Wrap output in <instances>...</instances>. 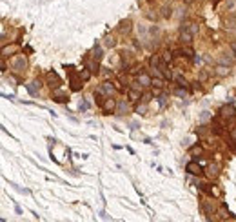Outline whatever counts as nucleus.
Segmentation results:
<instances>
[{
    "label": "nucleus",
    "mask_w": 236,
    "mask_h": 222,
    "mask_svg": "<svg viewBox=\"0 0 236 222\" xmlns=\"http://www.w3.org/2000/svg\"><path fill=\"white\" fill-rule=\"evenodd\" d=\"M11 67H13L17 73L26 71V67H27V60H26V57H24V55H17V57L11 60Z\"/></svg>",
    "instance_id": "f257e3e1"
},
{
    "label": "nucleus",
    "mask_w": 236,
    "mask_h": 222,
    "mask_svg": "<svg viewBox=\"0 0 236 222\" xmlns=\"http://www.w3.org/2000/svg\"><path fill=\"white\" fill-rule=\"evenodd\" d=\"M234 106L233 104H225V106L220 107V118L224 120V122H227V120H233L234 118Z\"/></svg>",
    "instance_id": "f03ea898"
},
{
    "label": "nucleus",
    "mask_w": 236,
    "mask_h": 222,
    "mask_svg": "<svg viewBox=\"0 0 236 222\" xmlns=\"http://www.w3.org/2000/svg\"><path fill=\"white\" fill-rule=\"evenodd\" d=\"M193 40H194V33L187 27V24L182 26V29H180V42L189 46V44H193Z\"/></svg>",
    "instance_id": "7ed1b4c3"
},
{
    "label": "nucleus",
    "mask_w": 236,
    "mask_h": 222,
    "mask_svg": "<svg viewBox=\"0 0 236 222\" xmlns=\"http://www.w3.org/2000/svg\"><path fill=\"white\" fill-rule=\"evenodd\" d=\"M45 84L49 86V87H58L60 86V76L54 73V71L45 73Z\"/></svg>",
    "instance_id": "20e7f679"
},
{
    "label": "nucleus",
    "mask_w": 236,
    "mask_h": 222,
    "mask_svg": "<svg viewBox=\"0 0 236 222\" xmlns=\"http://www.w3.org/2000/svg\"><path fill=\"white\" fill-rule=\"evenodd\" d=\"M100 107H102L106 113H113V111H116V102H115V98H113V96H107Z\"/></svg>",
    "instance_id": "39448f33"
},
{
    "label": "nucleus",
    "mask_w": 236,
    "mask_h": 222,
    "mask_svg": "<svg viewBox=\"0 0 236 222\" xmlns=\"http://www.w3.org/2000/svg\"><path fill=\"white\" fill-rule=\"evenodd\" d=\"M136 84H140L142 87H151V86H153V78L145 73H140L138 78H136Z\"/></svg>",
    "instance_id": "423d86ee"
},
{
    "label": "nucleus",
    "mask_w": 236,
    "mask_h": 222,
    "mask_svg": "<svg viewBox=\"0 0 236 222\" xmlns=\"http://www.w3.org/2000/svg\"><path fill=\"white\" fill-rule=\"evenodd\" d=\"M185 169H187L191 175H202V166H200L198 162H194V160L193 162H189V164L185 166Z\"/></svg>",
    "instance_id": "0eeeda50"
},
{
    "label": "nucleus",
    "mask_w": 236,
    "mask_h": 222,
    "mask_svg": "<svg viewBox=\"0 0 236 222\" xmlns=\"http://www.w3.org/2000/svg\"><path fill=\"white\" fill-rule=\"evenodd\" d=\"M127 96H129L131 102H138V100H142V95H140L138 87H131V89H127Z\"/></svg>",
    "instance_id": "6e6552de"
},
{
    "label": "nucleus",
    "mask_w": 236,
    "mask_h": 222,
    "mask_svg": "<svg viewBox=\"0 0 236 222\" xmlns=\"http://www.w3.org/2000/svg\"><path fill=\"white\" fill-rule=\"evenodd\" d=\"M116 113L118 115H125V113H129V104L125 102V100H120L116 104Z\"/></svg>",
    "instance_id": "1a4fd4ad"
},
{
    "label": "nucleus",
    "mask_w": 236,
    "mask_h": 222,
    "mask_svg": "<svg viewBox=\"0 0 236 222\" xmlns=\"http://www.w3.org/2000/svg\"><path fill=\"white\" fill-rule=\"evenodd\" d=\"M236 62V58L234 57H233V55L229 53V55H222V58H220V64H224V66H229V67H231V66H233V64Z\"/></svg>",
    "instance_id": "9d476101"
},
{
    "label": "nucleus",
    "mask_w": 236,
    "mask_h": 222,
    "mask_svg": "<svg viewBox=\"0 0 236 222\" xmlns=\"http://www.w3.org/2000/svg\"><path fill=\"white\" fill-rule=\"evenodd\" d=\"M160 64H162V57H160V55H153V57L149 58L151 69H158V67H160Z\"/></svg>",
    "instance_id": "9b49d317"
},
{
    "label": "nucleus",
    "mask_w": 236,
    "mask_h": 222,
    "mask_svg": "<svg viewBox=\"0 0 236 222\" xmlns=\"http://www.w3.org/2000/svg\"><path fill=\"white\" fill-rule=\"evenodd\" d=\"M102 89L106 91V95L107 96L115 95V86H113V82H104V84H102Z\"/></svg>",
    "instance_id": "f8f14e48"
},
{
    "label": "nucleus",
    "mask_w": 236,
    "mask_h": 222,
    "mask_svg": "<svg viewBox=\"0 0 236 222\" xmlns=\"http://www.w3.org/2000/svg\"><path fill=\"white\" fill-rule=\"evenodd\" d=\"M26 87H27V91H29V93L35 96L36 93H38V87H40V84H38V82H31V84H26Z\"/></svg>",
    "instance_id": "ddd939ff"
},
{
    "label": "nucleus",
    "mask_w": 236,
    "mask_h": 222,
    "mask_svg": "<svg viewBox=\"0 0 236 222\" xmlns=\"http://www.w3.org/2000/svg\"><path fill=\"white\" fill-rule=\"evenodd\" d=\"M207 175H209L211 179L218 177V166H216V164H209V168H207Z\"/></svg>",
    "instance_id": "4468645a"
},
{
    "label": "nucleus",
    "mask_w": 236,
    "mask_h": 222,
    "mask_svg": "<svg viewBox=\"0 0 236 222\" xmlns=\"http://www.w3.org/2000/svg\"><path fill=\"white\" fill-rule=\"evenodd\" d=\"M216 69H218L216 73H218V75H222V76H224V75H229V71H231V69H229V66H224V64H220V66H218Z\"/></svg>",
    "instance_id": "2eb2a0df"
},
{
    "label": "nucleus",
    "mask_w": 236,
    "mask_h": 222,
    "mask_svg": "<svg viewBox=\"0 0 236 222\" xmlns=\"http://www.w3.org/2000/svg\"><path fill=\"white\" fill-rule=\"evenodd\" d=\"M174 95H176V96H180V98H185V96H187V89L180 86L178 89H174Z\"/></svg>",
    "instance_id": "dca6fc26"
},
{
    "label": "nucleus",
    "mask_w": 236,
    "mask_h": 222,
    "mask_svg": "<svg viewBox=\"0 0 236 222\" xmlns=\"http://www.w3.org/2000/svg\"><path fill=\"white\" fill-rule=\"evenodd\" d=\"M120 31H122V33H129V31H131V20L122 22V26H120Z\"/></svg>",
    "instance_id": "f3484780"
},
{
    "label": "nucleus",
    "mask_w": 236,
    "mask_h": 222,
    "mask_svg": "<svg viewBox=\"0 0 236 222\" xmlns=\"http://www.w3.org/2000/svg\"><path fill=\"white\" fill-rule=\"evenodd\" d=\"M93 57H95V60H98V62L102 60V57H104V55H102V47H100V46L95 47V55H93Z\"/></svg>",
    "instance_id": "a211bd4d"
},
{
    "label": "nucleus",
    "mask_w": 236,
    "mask_h": 222,
    "mask_svg": "<svg viewBox=\"0 0 236 222\" xmlns=\"http://www.w3.org/2000/svg\"><path fill=\"white\" fill-rule=\"evenodd\" d=\"M174 80H176V84L182 86V87H187V80L183 78V76H174Z\"/></svg>",
    "instance_id": "6ab92c4d"
},
{
    "label": "nucleus",
    "mask_w": 236,
    "mask_h": 222,
    "mask_svg": "<svg viewBox=\"0 0 236 222\" xmlns=\"http://www.w3.org/2000/svg\"><path fill=\"white\" fill-rule=\"evenodd\" d=\"M106 46H107V47H115V44H116V40H115V38H113V37H106Z\"/></svg>",
    "instance_id": "aec40b11"
},
{
    "label": "nucleus",
    "mask_w": 236,
    "mask_h": 222,
    "mask_svg": "<svg viewBox=\"0 0 236 222\" xmlns=\"http://www.w3.org/2000/svg\"><path fill=\"white\" fill-rule=\"evenodd\" d=\"M13 51H17V47L13 46V47H6L4 46V49H2V57H7V53H13Z\"/></svg>",
    "instance_id": "412c9836"
},
{
    "label": "nucleus",
    "mask_w": 236,
    "mask_h": 222,
    "mask_svg": "<svg viewBox=\"0 0 236 222\" xmlns=\"http://www.w3.org/2000/svg\"><path fill=\"white\" fill-rule=\"evenodd\" d=\"M78 107H80V111H87V109H89V104H87L86 100H80Z\"/></svg>",
    "instance_id": "4be33fe9"
},
{
    "label": "nucleus",
    "mask_w": 236,
    "mask_h": 222,
    "mask_svg": "<svg viewBox=\"0 0 236 222\" xmlns=\"http://www.w3.org/2000/svg\"><path fill=\"white\" fill-rule=\"evenodd\" d=\"M149 100H151V93H149V91H145V93L142 95V102H145V104H147Z\"/></svg>",
    "instance_id": "5701e85b"
},
{
    "label": "nucleus",
    "mask_w": 236,
    "mask_h": 222,
    "mask_svg": "<svg viewBox=\"0 0 236 222\" xmlns=\"http://www.w3.org/2000/svg\"><path fill=\"white\" fill-rule=\"evenodd\" d=\"M162 60H163V62H169V60H171V51H165V53L162 55Z\"/></svg>",
    "instance_id": "b1692460"
},
{
    "label": "nucleus",
    "mask_w": 236,
    "mask_h": 222,
    "mask_svg": "<svg viewBox=\"0 0 236 222\" xmlns=\"http://www.w3.org/2000/svg\"><path fill=\"white\" fill-rule=\"evenodd\" d=\"M187 27H189V29H191V31H193L194 35L198 33V24H187Z\"/></svg>",
    "instance_id": "393cba45"
},
{
    "label": "nucleus",
    "mask_w": 236,
    "mask_h": 222,
    "mask_svg": "<svg viewBox=\"0 0 236 222\" xmlns=\"http://www.w3.org/2000/svg\"><path fill=\"white\" fill-rule=\"evenodd\" d=\"M145 109H147V106H145V102H144L142 106H138V107H136V111H138V113H142V115L145 113Z\"/></svg>",
    "instance_id": "a878e982"
},
{
    "label": "nucleus",
    "mask_w": 236,
    "mask_h": 222,
    "mask_svg": "<svg viewBox=\"0 0 236 222\" xmlns=\"http://www.w3.org/2000/svg\"><path fill=\"white\" fill-rule=\"evenodd\" d=\"M163 13H162V15H163V17H165V18H167V17H171V9H169V7H163Z\"/></svg>",
    "instance_id": "bb28decb"
},
{
    "label": "nucleus",
    "mask_w": 236,
    "mask_h": 222,
    "mask_svg": "<svg viewBox=\"0 0 236 222\" xmlns=\"http://www.w3.org/2000/svg\"><path fill=\"white\" fill-rule=\"evenodd\" d=\"M231 138H233V140L236 142V126L233 127V129H231Z\"/></svg>",
    "instance_id": "cd10ccee"
},
{
    "label": "nucleus",
    "mask_w": 236,
    "mask_h": 222,
    "mask_svg": "<svg viewBox=\"0 0 236 222\" xmlns=\"http://www.w3.org/2000/svg\"><path fill=\"white\" fill-rule=\"evenodd\" d=\"M207 118H209V111H204V113H202V118H200V120L204 122V120H207Z\"/></svg>",
    "instance_id": "c85d7f7f"
},
{
    "label": "nucleus",
    "mask_w": 236,
    "mask_h": 222,
    "mask_svg": "<svg viewBox=\"0 0 236 222\" xmlns=\"http://www.w3.org/2000/svg\"><path fill=\"white\" fill-rule=\"evenodd\" d=\"M0 66H2V71L7 69V64H6V60H4V57H2V64H0Z\"/></svg>",
    "instance_id": "c756f323"
}]
</instances>
